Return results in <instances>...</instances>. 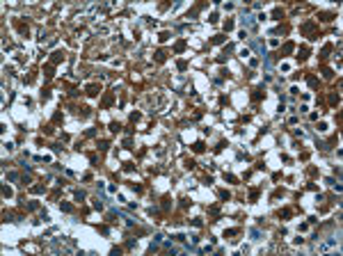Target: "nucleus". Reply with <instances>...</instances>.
<instances>
[{
  "instance_id": "0eeeda50",
  "label": "nucleus",
  "mask_w": 343,
  "mask_h": 256,
  "mask_svg": "<svg viewBox=\"0 0 343 256\" xmlns=\"http://www.w3.org/2000/svg\"><path fill=\"white\" fill-rule=\"evenodd\" d=\"M334 16H336L334 12H320V14H318V18H320L323 23H329V21H332Z\"/></svg>"
},
{
  "instance_id": "aec40b11",
  "label": "nucleus",
  "mask_w": 343,
  "mask_h": 256,
  "mask_svg": "<svg viewBox=\"0 0 343 256\" xmlns=\"http://www.w3.org/2000/svg\"><path fill=\"white\" fill-rule=\"evenodd\" d=\"M281 16H284V12H281L279 7H277V9L272 12V18H274V21H281Z\"/></svg>"
},
{
  "instance_id": "7c9ffc66",
  "label": "nucleus",
  "mask_w": 343,
  "mask_h": 256,
  "mask_svg": "<svg viewBox=\"0 0 343 256\" xmlns=\"http://www.w3.org/2000/svg\"><path fill=\"white\" fill-rule=\"evenodd\" d=\"M60 121H62V112H55L53 114V124H60Z\"/></svg>"
},
{
  "instance_id": "2eb2a0df",
  "label": "nucleus",
  "mask_w": 343,
  "mask_h": 256,
  "mask_svg": "<svg viewBox=\"0 0 343 256\" xmlns=\"http://www.w3.org/2000/svg\"><path fill=\"white\" fill-rule=\"evenodd\" d=\"M224 41H226V37H224V34H215L213 39H211V43H224Z\"/></svg>"
},
{
  "instance_id": "ddd939ff",
  "label": "nucleus",
  "mask_w": 343,
  "mask_h": 256,
  "mask_svg": "<svg viewBox=\"0 0 343 256\" xmlns=\"http://www.w3.org/2000/svg\"><path fill=\"white\" fill-rule=\"evenodd\" d=\"M224 32H231V30H233V27H236V23H233V21H231V18H226V21H224Z\"/></svg>"
},
{
  "instance_id": "f3484780",
  "label": "nucleus",
  "mask_w": 343,
  "mask_h": 256,
  "mask_svg": "<svg viewBox=\"0 0 343 256\" xmlns=\"http://www.w3.org/2000/svg\"><path fill=\"white\" fill-rule=\"evenodd\" d=\"M323 76H325L327 80H329V78H334V71H332L329 67H323Z\"/></svg>"
},
{
  "instance_id": "c85d7f7f",
  "label": "nucleus",
  "mask_w": 343,
  "mask_h": 256,
  "mask_svg": "<svg viewBox=\"0 0 343 256\" xmlns=\"http://www.w3.org/2000/svg\"><path fill=\"white\" fill-rule=\"evenodd\" d=\"M108 146H110V142H108V140H103V142H98V149H101V151H108Z\"/></svg>"
},
{
  "instance_id": "f257e3e1",
  "label": "nucleus",
  "mask_w": 343,
  "mask_h": 256,
  "mask_svg": "<svg viewBox=\"0 0 343 256\" xmlns=\"http://www.w3.org/2000/svg\"><path fill=\"white\" fill-rule=\"evenodd\" d=\"M293 51H295V43H293V41H286V43L281 46V51H279V55H281V57H288V55H291Z\"/></svg>"
},
{
  "instance_id": "cd10ccee",
  "label": "nucleus",
  "mask_w": 343,
  "mask_h": 256,
  "mask_svg": "<svg viewBox=\"0 0 343 256\" xmlns=\"http://www.w3.org/2000/svg\"><path fill=\"white\" fill-rule=\"evenodd\" d=\"M12 195H14V192H12V188H7V185H5V188H2V197H5V199H9Z\"/></svg>"
},
{
  "instance_id": "f03ea898",
  "label": "nucleus",
  "mask_w": 343,
  "mask_h": 256,
  "mask_svg": "<svg viewBox=\"0 0 343 256\" xmlns=\"http://www.w3.org/2000/svg\"><path fill=\"white\" fill-rule=\"evenodd\" d=\"M112 103H114V94H112V92H108V94L103 96V103H101V108H103V110H108V108H110Z\"/></svg>"
},
{
  "instance_id": "473e14b6",
  "label": "nucleus",
  "mask_w": 343,
  "mask_h": 256,
  "mask_svg": "<svg viewBox=\"0 0 343 256\" xmlns=\"http://www.w3.org/2000/svg\"><path fill=\"white\" fill-rule=\"evenodd\" d=\"M236 233H240V229H229V231H224V238L226 236H236Z\"/></svg>"
},
{
  "instance_id": "4c0bfd02",
  "label": "nucleus",
  "mask_w": 343,
  "mask_h": 256,
  "mask_svg": "<svg viewBox=\"0 0 343 256\" xmlns=\"http://www.w3.org/2000/svg\"><path fill=\"white\" fill-rule=\"evenodd\" d=\"M211 215H215V217H220V208H217V206H213V208H211Z\"/></svg>"
},
{
  "instance_id": "ea45409f",
  "label": "nucleus",
  "mask_w": 343,
  "mask_h": 256,
  "mask_svg": "<svg viewBox=\"0 0 343 256\" xmlns=\"http://www.w3.org/2000/svg\"><path fill=\"white\" fill-rule=\"evenodd\" d=\"M124 171H133V162H126L124 165Z\"/></svg>"
},
{
  "instance_id": "20e7f679",
  "label": "nucleus",
  "mask_w": 343,
  "mask_h": 256,
  "mask_svg": "<svg viewBox=\"0 0 343 256\" xmlns=\"http://www.w3.org/2000/svg\"><path fill=\"white\" fill-rule=\"evenodd\" d=\"M85 94L87 96H98V94H101V85H87Z\"/></svg>"
},
{
  "instance_id": "39448f33",
  "label": "nucleus",
  "mask_w": 343,
  "mask_h": 256,
  "mask_svg": "<svg viewBox=\"0 0 343 256\" xmlns=\"http://www.w3.org/2000/svg\"><path fill=\"white\" fill-rule=\"evenodd\" d=\"M62 60H64V51H55L51 55V64H60Z\"/></svg>"
},
{
  "instance_id": "6e6552de",
  "label": "nucleus",
  "mask_w": 343,
  "mask_h": 256,
  "mask_svg": "<svg viewBox=\"0 0 343 256\" xmlns=\"http://www.w3.org/2000/svg\"><path fill=\"white\" fill-rule=\"evenodd\" d=\"M313 30H316V21H307V23L302 25V32L304 34H311Z\"/></svg>"
},
{
  "instance_id": "a878e982",
  "label": "nucleus",
  "mask_w": 343,
  "mask_h": 256,
  "mask_svg": "<svg viewBox=\"0 0 343 256\" xmlns=\"http://www.w3.org/2000/svg\"><path fill=\"white\" fill-rule=\"evenodd\" d=\"M16 27H18V32H27V23H21V21H16Z\"/></svg>"
},
{
  "instance_id": "58836bf2",
  "label": "nucleus",
  "mask_w": 343,
  "mask_h": 256,
  "mask_svg": "<svg viewBox=\"0 0 343 256\" xmlns=\"http://www.w3.org/2000/svg\"><path fill=\"white\" fill-rule=\"evenodd\" d=\"M27 208H30V210H37V208H39V204H37V201H30V204H27Z\"/></svg>"
},
{
  "instance_id": "e433bc0d",
  "label": "nucleus",
  "mask_w": 343,
  "mask_h": 256,
  "mask_svg": "<svg viewBox=\"0 0 343 256\" xmlns=\"http://www.w3.org/2000/svg\"><path fill=\"white\" fill-rule=\"evenodd\" d=\"M176 67H179V71H185V69H188V62H183V60H181L179 64H176Z\"/></svg>"
},
{
  "instance_id": "7ed1b4c3",
  "label": "nucleus",
  "mask_w": 343,
  "mask_h": 256,
  "mask_svg": "<svg viewBox=\"0 0 343 256\" xmlns=\"http://www.w3.org/2000/svg\"><path fill=\"white\" fill-rule=\"evenodd\" d=\"M263 96H266V89H263V85H261V87H256V89H254V94H252V101L258 103L261 98H263Z\"/></svg>"
},
{
  "instance_id": "a211bd4d",
  "label": "nucleus",
  "mask_w": 343,
  "mask_h": 256,
  "mask_svg": "<svg viewBox=\"0 0 343 256\" xmlns=\"http://www.w3.org/2000/svg\"><path fill=\"white\" fill-rule=\"evenodd\" d=\"M172 208V199L169 197H163V210H169Z\"/></svg>"
},
{
  "instance_id": "2f4dec72",
  "label": "nucleus",
  "mask_w": 343,
  "mask_h": 256,
  "mask_svg": "<svg viewBox=\"0 0 343 256\" xmlns=\"http://www.w3.org/2000/svg\"><path fill=\"white\" fill-rule=\"evenodd\" d=\"M85 192H80V190H78V192H76V201H85Z\"/></svg>"
},
{
  "instance_id": "6ab92c4d",
  "label": "nucleus",
  "mask_w": 343,
  "mask_h": 256,
  "mask_svg": "<svg viewBox=\"0 0 343 256\" xmlns=\"http://www.w3.org/2000/svg\"><path fill=\"white\" fill-rule=\"evenodd\" d=\"M279 217H281V220H288V217H291V208H284V210H279Z\"/></svg>"
},
{
  "instance_id": "9b49d317",
  "label": "nucleus",
  "mask_w": 343,
  "mask_h": 256,
  "mask_svg": "<svg viewBox=\"0 0 343 256\" xmlns=\"http://www.w3.org/2000/svg\"><path fill=\"white\" fill-rule=\"evenodd\" d=\"M329 53H332V43H327V46H325V48H323V53H320V60H323V62H325V60H327V57H329Z\"/></svg>"
},
{
  "instance_id": "423d86ee",
  "label": "nucleus",
  "mask_w": 343,
  "mask_h": 256,
  "mask_svg": "<svg viewBox=\"0 0 343 256\" xmlns=\"http://www.w3.org/2000/svg\"><path fill=\"white\" fill-rule=\"evenodd\" d=\"M309 53H311V51H309V46H300V51H297V60L304 62L309 57Z\"/></svg>"
},
{
  "instance_id": "5701e85b",
  "label": "nucleus",
  "mask_w": 343,
  "mask_h": 256,
  "mask_svg": "<svg viewBox=\"0 0 343 256\" xmlns=\"http://www.w3.org/2000/svg\"><path fill=\"white\" fill-rule=\"evenodd\" d=\"M167 39H169V32H160V34H158V41H160V43H165Z\"/></svg>"
},
{
  "instance_id": "f8f14e48",
  "label": "nucleus",
  "mask_w": 343,
  "mask_h": 256,
  "mask_svg": "<svg viewBox=\"0 0 343 256\" xmlns=\"http://www.w3.org/2000/svg\"><path fill=\"white\" fill-rule=\"evenodd\" d=\"M165 60H167V53H165V51H156V62H158V64H163Z\"/></svg>"
},
{
  "instance_id": "412c9836",
  "label": "nucleus",
  "mask_w": 343,
  "mask_h": 256,
  "mask_svg": "<svg viewBox=\"0 0 343 256\" xmlns=\"http://www.w3.org/2000/svg\"><path fill=\"white\" fill-rule=\"evenodd\" d=\"M220 199H222V201H229V199H231L229 190H220Z\"/></svg>"
},
{
  "instance_id": "c9c22d12",
  "label": "nucleus",
  "mask_w": 343,
  "mask_h": 256,
  "mask_svg": "<svg viewBox=\"0 0 343 256\" xmlns=\"http://www.w3.org/2000/svg\"><path fill=\"white\" fill-rule=\"evenodd\" d=\"M249 199H252V201H256V199H258V190H252V192H249Z\"/></svg>"
},
{
  "instance_id": "f704fd0d",
  "label": "nucleus",
  "mask_w": 343,
  "mask_h": 256,
  "mask_svg": "<svg viewBox=\"0 0 343 256\" xmlns=\"http://www.w3.org/2000/svg\"><path fill=\"white\" fill-rule=\"evenodd\" d=\"M329 103L336 105V103H339V94H329Z\"/></svg>"
},
{
  "instance_id": "9d476101",
  "label": "nucleus",
  "mask_w": 343,
  "mask_h": 256,
  "mask_svg": "<svg viewBox=\"0 0 343 256\" xmlns=\"http://www.w3.org/2000/svg\"><path fill=\"white\" fill-rule=\"evenodd\" d=\"M204 149H206V144H204V142H201V140H197V142L192 144V151H195V153H201Z\"/></svg>"
},
{
  "instance_id": "72a5a7b5",
  "label": "nucleus",
  "mask_w": 343,
  "mask_h": 256,
  "mask_svg": "<svg viewBox=\"0 0 343 256\" xmlns=\"http://www.w3.org/2000/svg\"><path fill=\"white\" fill-rule=\"evenodd\" d=\"M30 190H32L34 195H39V192H43V185H32V188H30Z\"/></svg>"
},
{
  "instance_id": "c756f323",
  "label": "nucleus",
  "mask_w": 343,
  "mask_h": 256,
  "mask_svg": "<svg viewBox=\"0 0 343 256\" xmlns=\"http://www.w3.org/2000/svg\"><path fill=\"white\" fill-rule=\"evenodd\" d=\"M224 181H229V183H238V179H236L233 174H224Z\"/></svg>"
},
{
  "instance_id": "bb28decb",
  "label": "nucleus",
  "mask_w": 343,
  "mask_h": 256,
  "mask_svg": "<svg viewBox=\"0 0 343 256\" xmlns=\"http://www.w3.org/2000/svg\"><path fill=\"white\" fill-rule=\"evenodd\" d=\"M307 82H309L311 87H316V85H318V78H316V76H307Z\"/></svg>"
},
{
  "instance_id": "4468645a",
  "label": "nucleus",
  "mask_w": 343,
  "mask_h": 256,
  "mask_svg": "<svg viewBox=\"0 0 343 256\" xmlns=\"http://www.w3.org/2000/svg\"><path fill=\"white\" fill-rule=\"evenodd\" d=\"M185 46H188V43H185L183 39H181V41H176V46H174V51H176V53H183V51H185Z\"/></svg>"
},
{
  "instance_id": "dca6fc26",
  "label": "nucleus",
  "mask_w": 343,
  "mask_h": 256,
  "mask_svg": "<svg viewBox=\"0 0 343 256\" xmlns=\"http://www.w3.org/2000/svg\"><path fill=\"white\" fill-rule=\"evenodd\" d=\"M60 208L64 210V213H71V210H73V206L69 204V201H60Z\"/></svg>"
},
{
  "instance_id": "b1692460",
  "label": "nucleus",
  "mask_w": 343,
  "mask_h": 256,
  "mask_svg": "<svg viewBox=\"0 0 343 256\" xmlns=\"http://www.w3.org/2000/svg\"><path fill=\"white\" fill-rule=\"evenodd\" d=\"M110 130H112V133H119V130H121V124L112 121V124H110Z\"/></svg>"
},
{
  "instance_id": "4be33fe9",
  "label": "nucleus",
  "mask_w": 343,
  "mask_h": 256,
  "mask_svg": "<svg viewBox=\"0 0 343 256\" xmlns=\"http://www.w3.org/2000/svg\"><path fill=\"white\" fill-rule=\"evenodd\" d=\"M78 114H80V117H89V108H85V105L78 108Z\"/></svg>"
},
{
  "instance_id": "393cba45",
  "label": "nucleus",
  "mask_w": 343,
  "mask_h": 256,
  "mask_svg": "<svg viewBox=\"0 0 343 256\" xmlns=\"http://www.w3.org/2000/svg\"><path fill=\"white\" fill-rule=\"evenodd\" d=\"M190 224H192V226H197V229H199V226H201V224H204V222H201V217H192V220H190Z\"/></svg>"
},
{
  "instance_id": "1a4fd4ad",
  "label": "nucleus",
  "mask_w": 343,
  "mask_h": 256,
  "mask_svg": "<svg viewBox=\"0 0 343 256\" xmlns=\"http://www.w3.org/2000/svg\"><path fill=\"white\" fill-rule=\"evenodd\" d=\"M43 76L48 78V80L55 76V69H53V64H46V67H43Z\"/></svg>"
}]
</instances>
